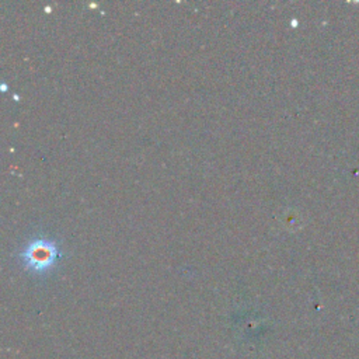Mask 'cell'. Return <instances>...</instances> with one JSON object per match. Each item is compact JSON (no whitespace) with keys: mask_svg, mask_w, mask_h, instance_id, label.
Returning a JSON list of instances; mask_svg holds the SVG:
<instances>
[{"mask_svg":"<svg viewBox=\"0 0 359 359\" xmlns=\"http://www.w3.org/2000/svg\"><path fill=\"white\" fill-rule=\"evenodd\" d=\"M21 255L28 269L34 272H43L55 264L59 257V251L53 241L41 238L28 244Z\"/></svg>","mask_w":359,"mask_h":359,"instance_id":"obj_1","label":"cell"}]
</instances>
